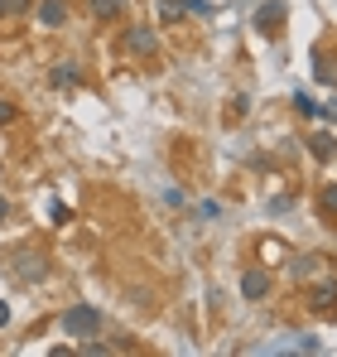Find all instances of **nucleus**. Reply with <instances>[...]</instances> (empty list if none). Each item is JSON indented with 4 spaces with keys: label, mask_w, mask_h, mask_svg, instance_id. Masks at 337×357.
<instances>
[{
    "label": "nucleus",
    "mask_w": 337,
    "mask_h": 357,
    "mask_svg": "<svg viewBox=\"0 0 337 357\" xmlns=\"http://www.w3.org/2000/svg\"><path fill=\"white\" fill-rule=\"evenodd\" d=\"M63 333H68V338H92V333H102V309H92V304L63 309Z\"/></svg>",
    "instance_id": "1"
},
{
    "label": "nucleus",
    "mask_w": 337,
    "mask_h": 357,
    "mask_svg": "<svg viewBox=\"0 0 337 357\" xmlns=\"http://www.w3.org/2000/svg\"><path fill=\"white\" fill-rule=\"evenodd\" d=\"M265 290H270V275H265V271H246V275H241V295L246 299H260Z\"/></svg>",
    "instance_id": "2"
},
{
    "label": "nucleus",
    "mask_w": 337,
    "mask_h": 357,
    "mask_svg": "<svg viewBox=\"0 0 337 357\" xmlns=\"http://www.w3.org/2000/svg\"><path fill=\"white\" fill-rule=\"evenodd\" d=\"M308 309H313V314H333L337 309V285H318V290L308 295Z\"/></svg>",
    "instance_id": "3"
},
{
    "label": "nucleus",
    "mask_w": 337,
    "mask_h": 357,
    "mask_svg": "<svg viewBox=\"0 0 337 357\" xmlns=\"http://www.w3.org/2000/svg\"><path fill=\"white\" fill-rule=\"evenodd\" d=\"M284 20V5L280 0H270V5H260V15H256V29H265V34H275V24Z\"/></svg>",
    "instance_id": "4"
},
{
    "label": "nucleus",
    "mask_w": 337,
    "mask_h": 357,
    "mask_svg": "<svg viewBox=\"0 0 337 357\" xmlns=\"http://www.w3.org/2000/svg\"><path fill=\"white\" fill-rule=\"evenodd\" d=\"M125 44H130L135 54H155V44H159V39H155L150 29H130V34H125Z\"/></svg>",
    "instance_id": "5"
},
{
    "label": "nucleus",
    "mask_w": 337,
    "mask_h": 357,
    "mask_svg": "<svg viewBox=\"0 0 337 357\" xmlns=\"http://www.w3.org/2000/svg\"><path fill=\"white\" fill-rule=\"evenodd\" d=\"M39 20H44V24H63V20H68V5H63V0H44V5H39Z\"/></svg>",
    "instance_id": "6"
},
{
    "label": "nucleus",
    "mask_w": 337,
    "mask_h": 357,
    "mask_svg": "<svg viewBox=\"0 0 337 357\" xmlns=\"http://www.w3.org/2000/svg\"><path fill=\"white\" fill-rule=\"evenodd\" d=\"M308 145H313V155H318V160H328V155H333V150H337V140H333V135H328V130H318V135H313Z\"/></svg>",
    "instance_id": "7"
},
{
    "label": "nucleus",
    "mask_w": 337,
    "mask_h": 357,
    "mask_svg": "<svg viewBox=\"0 0 337 357\" xmlns=\"http://www.w3.org/2000/svg\"><path fill=\"white\" fill-rule=\"evenodd\" d=\"M72 82H77V68H72V63H58L54 68V87H72Z\"/></svg>",
    "instance_id": "8"
},
{
    "label": "nucleus",
    "mask_w": 337,
    "mask_h": 357,
    "mask_svg": "<svg viewBox=\"0 0 337 357\" xmlns=\"http://www.w3.org/2000/svg\"><path fill=\"white\" fill-rule=\"evenodd\" d=\"M294 107H299L304 116H318V107H313V97H308V92H294Z\"/></svg>",
    "instance_id": "9"
},
{
    "label": "nucleus",
    "mask_w": 337,
    "mask_h": 357,
    "mask_svg": "<svg viewBox=\"0 0 337 357\" xmlns=\"http://www.w3.org/2000/svg\"><path fill=\"white\" fill-rule=\"evenodd\" d=\"M178 5H183V10H193V15H212V5H207V0H178Z\"/></svg>",
    "instance_id": "10"
},
{
    "label": "nucleus",
    "mask_w": 337,
    "mask_h": 357,
    "mask_svg": "<svg viewBox=\"0 0 337 357\" xmlns=\"http://www.w3.org/2000/svg\"><path fill=\"white\" fill-rule=\"evenodd\" d=\"M92 10H97V15H116V10H120V0H92Z\"/></svg>",
    "instance_id": "11"
},
{
    "label": "nucleus",
    "mask_w": 337,
    "mask_h": 357,
    "mask_svg": "<svg viewBox=\"0 0 337 357\" xmlns=\"http://www.w3.org/2000/svg\"><path fill=\"white\" fill-rule=\"evenodd\" d=\"M323 208H333V213H337V183H328V188H323Z\"/></svg>",
    "instance_id": "12"
},
{
    "label": "nucleus",
    "mask_w": 337,
    "mask_h": 357,
    "mask_svg": "<svg viewBox=\"0 0 337 357\" xmlns=\"http://www.w3.org/2000/svg\"><path fill=\"white\" fill-rule=\"evenodd\" d=\"M10 121H15V107H10V102H0V126H10Z\"/></svg>",
    "instance_id": "13"
},
{
    "label": "nucleus",
    "mask_w": 337,
    "mask_h": 357,
    "mask_svg": "<svg viewBox=\"0 0 337 357\" xmlns=\"http://www.w3.org/2000/svg\"><path fill=\"white\" fill-rule=\"evenodd\" d=\"M5 324H10V309H5V304H0V328H5Z\"/></svg>",
    "instance_id": "14"
},
{
    "label": "nucleus",
    "mask_w": 337,
    "mask_h": 357,
    "mask_svg": "<svg viewBox=\"0 0 337 357\" xmlns=\"http://www.w3.org/2000/svg\"><path fill=\"white\" fill-rule=\"evenodd\" d=\"M5 218H10V203H5V198H0V222H5Z\"/></svg>",
    "instance_id": "15"
},
{
    "label": "nucleus",
    "mask_w": 337,
    "mask_h": 357,
    "mask_svg": "<svg viewBox=\"0 0 337 357\" xmlns=\"http://www.w3.org/2000/svg\"><path fill=\"white\" fill-rule=\"evenodd\" d=\"M328 116H333V121H337V97H333V102H328Z\"/></svg>",
    "instance_id": "16"
},
{
    "label": "nucleus",
    "mask_w": 337,
    "mask_h": 357,
    "mask_svg": "<svg viewBox=\"0 0 337 357\" xmlns=\"http://www.w3.org/2000/svg\"><path fill=\"white\" fill-rule=\"evenodd\" d=\"M5 10H10V0H0V15H5Z\"/></svg>",
    "instance_id": "17"
}]
</instances>
